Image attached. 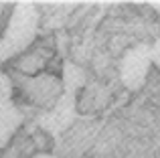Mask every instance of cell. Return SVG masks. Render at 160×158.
I'll use <instances>...</instances> for the list:
<instances>
[{
  "label": "cell",
  "mask_w": 160,
  "mask_h": 158,
  "mask_svg": "<svg viewBox=\"0 0 160 158\" xmlns=\"http://www.w3.org/2000/svg\"><path fill=\"white\" fill-rule=\"evenodd\" d=\"M39 32V8L32 2H16L0 32V63L18 59L35 45Z\"/></svg>",
  "instance_id": "1"
},
{
  "label": "cell",
  "mask_w": 160,
  "mask_h": 158,
  "mask_svg": "<svg viewBox=\"0 0 160 158\" xmlns=\"http://www.w3.org/2000/svg\"><path fill=\"white\" fill-rule=\"evenodd\" d=\"M14 81V89L22 95L27 103L41 110H55L57 103L63 99V79L55 73L43 71L39 75H22V73H10Z\"/></svg>",
  "instance_id": "2"
},
{
  "label": "cell",
  "mask_w": 160,
  "mask_h": 158,
  "mask_svg": "<svg viewBox=\"0 0 160 158\" xmlns=\"http://www.w3.org/2000/svg\"><path fill=\"white\" fill-rule=\"evenodd\" d=\"M150 65H152V53H150L148 45H136L134 49L126 51L124 59H122V81L128 89L136 91L144 85L146 77L150 73Z\"/></svg>",
  "instance_id": "3"
},
{
  "label": "cell",
  "mask_w": 160,
  "mask_h": 158,
  "mask_svg": "<svg viewBox=\"0 0 160 158\" xmlns=\"http://www.w3.org/2000/svg\"><path fill=\"white\" fill-rule=\"evenodd\" d=\"M53 57V49L45 47V45H32L27 53L14 59L12 67H14V73H22V75H39L43 73L45 65L49 63V59Z\"/></svg>",
  "instance_id": "4"
},
{
  "label": "cell",
  "mask_w": 160,
  "mask_h": 158,
  "mask_svg": "<svg viewBox=\"0 0 160 158\" xmlns=\"http://www.w3.org/2000/svg\"><path fill=\"white\" fill-rule=\"evenodd\" d=\"M24 122V114L12 101L0 103V150L10 144L14 134Z\"/></svg>",
  "instance_id": "5"
},
{
  "label": "cell",
  "mask_w": 160,
  "mask_h": 158,
  "mask_svg": "<svg viewBox=\"0 0 160 158\" xmlns=\"http://www.w3.org/2000/svg\"><path fill=\"white\" fill-rule=\"evenodd\" d=\"M12 95H14V81L8 73L0 71V103L12 101Z\"/></svg>",
  "instance_id": "6"
},
{
  "label": "cell",
  "mask_w": 160,
  "mask_h": 158,
  "mask_svg": "<svg viewBox=\"0 0 160 158\" xmlns=\"http://www.w3.org/2000/svg\"><path fill=\"white\" fill-rule=\"evenodd\" d=\"M150 53H152V63L160 69V39L150 47Z\"/></svg>",
  "instance_id": "7"
},
{
  "label": "cell",
  "mask_w": 160,
  "mask_h": 158,
  "mask_svg": "<svg viewBox=\"0 0 160 158\" xmlns=\"http://www.w3.org/2000/svg\"><path fill=\"white\" fill-rule=\"evenodd\" d=\"M32 158H55V156H51V154H47V152H39V154H35Z\"/></svg>",
  "instance_id": "8"
},
{
  "label": "cell",
  "mask_w": 160,
  "mask_h": 158,
  "mask_svg": "<svg viewBox=\"0 0 160 158\" xmlns=\"http://www.w3.org/2000/svg\"><path fill=\"white\" fill-rule=\"evenodd\" d=\"M152 6H154V8H156V10L160 12V2H152Z\"/></svg>",
  "instance_id": "9"
}]
</instances>
